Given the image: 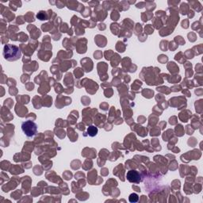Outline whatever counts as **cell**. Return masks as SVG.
<instances>
[{
  "mask_svg": "<svg viewBox=\"0 0 203 203\" xmlns=\"http://www.w3.org/2000/svg\"><path fill=\"white\" fill-rule=\"evenodd\" d=\"M3 56L8 61H15L22 56V52L17 46L6 45L3 49Z\"/></svg>",
  "mask_w": 203,
  "mask_h": 203,
  "instance_id": "cell-1",
  "label": "cell"
},
{
  "mask_svg": "<svg viewBox=\"0 0 203 203\" xmlns=\"http://www.w3.org/2000/svg\"><path fill=\"white\" fill-rule=\"evenodd\" d=\"M22 129L27 137H32L37 133V125L32 121H25L22 123Z\"/></svg>",
  "mask_w": 203,
  "mask_h": 203,
  "instance_id": "cell-2",
  "label": "cell"
},
{
  "mask_svg": "<svg viewBox=\"0 0 203 203\" xmlns=\"http://www.w3.org/2000/svg\"><path fill=\"white\" fill-rule=\"evenodd\" d=\"M127 179L130 182H134V183H138L141 181L140 179V175L139 174V172L137 171H129L127 173L126 175Z\"/></svg>",
  "mask_w": 203,
  "mask_h": 203,
  "instance_id": "cell-3",
  "label": "cell"
},
{
  "mask_svg": "<svg viewBox=\"0 0 203 203\" xmlns=\"http://www.w3.org/2000/svg\"><path fill=\"white\" fill-rule=\"evenodd\" d=\"M87 133L90 137H94L98 133V129L94 126H90L87 129Z\"/></svg>",
  "mask_w": 203,
  "mask_h": 203,
  "instance_id": "cell-4",
  "label": "cell"
},
{
  "mask_svg": "<svg viewBox=\"0 0 203 203\" xmlns=\"http://www.w3.org/2000/svg\"><path fill=\"white\" fill-rule=\"evenodd\" d=\"M37 17L38 19H40V20H47L48 18V16H47V14L46 12L45 11H40L37 14Z\"/></svg>",
  "mask_w": 203,
  "mask_h": 203,
  "instance_id": "cell-5",
  "label": "cell"
},
{
  "mask_svg": "<svg viewBox=\"0 0 203 203\" xmlns=\"http://www.w3.org/2000/svg\"><path fill=\"white\" fill-rule=\"evenodd\" d=\"M129 201H130V202H137V201H138V200H139V197H138V195H137V194L133 193V194H131V195H129Z\"/></svg>",
  "mask_w": 203,
  "mask_h": 203,
  "instance_id": "cell-6",
  "label": "cell"
},
{
  "mask_svg": "<svg viewBox=\"0 0 203 203\" xmlns=\"http://www.w3.org/2000/svg\"><path fill=\"white\" fill-rule=\"evenodd\" d=\"M25 17L26 18V21H28V22L34 21V19H33V14L32 12H28V14L25 16Z\"/></svg>",
  "mask_w": 203,
  "mask_h": 203,
  "instance_id": "cell-7",
  "label": "cell"
},
{
  "mask_svg": "<svg viewBox=\"0 0 203 203\" xmlns=\"http://www.w3.org/2000/svg\"><path fill=\"white\" fill-rule=\"evenodd\" d=\"M22 6V2H14V1H12L10 3V6L11 8H13V6H16V7H20Z\"/></svg>",
  "mask_w": 203,
  "mask_h": 203,
  "instance_id": "cell-8",
  "label": "cell"
}]
</instances>
